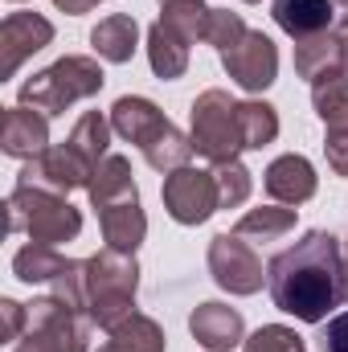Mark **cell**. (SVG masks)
Listing matches in <instances>:
<instances>
[{
	"label": "cell",
	"mask_w": 348,
	"mask_h": 352,
	"mask_svg": "<svg viewBox=\"0 0 348 352\" xmlns=\"http://www.w3.org/2000/svg\"><path fill=\"white\" fill-rule=\"evenodd\" d=\"M266 287L279 311L324 324L328 311L345 299V254L328 230H307L295 246L274 254L266 266Z\"/></svg>",
	"instance_id": "6da1fadb"
},
{
	"label": "cell",
	"mask_w": 348,
	"mask_h": 352,
	"mask_svg": "<svg viewBox=\"0 0 348 352\" xmlns=\"http://www.w3.org/2000/svg\"><path fill=\"white\" fill-rule=\"evenodd\" d=\"M83 291H87V316L94 328L111 332L127 316H135V291H140V263L123 250H98L83 263Z\"/></svg>",
	"instance_id": "7a4b0ae2"
},
{
	"label": "cell",
	"mask_w": 348,
	"mask_h": 352,
	"mask_svg": "<svg viewBox=\"0 0 348 352\" xmlns=\"http://www.w3.org/2000/svg\"><path fill=\"white\" fill-rule=\"evenodd\" d=\"M8 234H25L37 246H62L83 234V213L66 201V192L41 184H17L4 197Z\"/></svg>",
	"instance_id": "3957f363"
},
{
	"label": "cell",
	"mask_w": 348,
	"mask_h": 352,
	"mask_svg": "<svg viewBox=\"0 0 348 352\" xmlns=\"http://www.w3.org/2000/svg\"><path fill=\"white\" fill-rule=\"evenodd\" d=\"M107 82V74H102V66L94 62V58H83V54H66V58H58L54 66H45V70H37L25 87H21V107H33V111H41V115H66L74 102H83V98H94L98 90Z\"/></svg>",
	"instance_id": "277c9868"
},
{
	"label": "cell",
	"mask_w": 348,
	"mask_h": 352,
	"mask_svg": "<svg viewBox=\"0 0 348 352\" xmlns=\"http://www.w3.org/2000/svg\"><path fill=\"white\" fill-rule=\"evenodd\" d=\"M193 148L197 156H205L209 164H226L238 160L246 152V131H242V111L238 98H230L226 90H201L193 98Z\"/></svg>",
	"instance_id": "5b68a950"
},
{
	"label": "cell",
	"mask_w": 348,
	"mask_h": 352,
	"mask_svg": "<svg viewBox=\"0 0 348 352\" xmlns=\"http://www.w3.org/2000/svg\"><path fill=\"white\" fill-rule=\"evenodd\" d=\"M90 332H94V320L83 307L58 295H45L29 307V324L17 344H25L29 352H87Z\"/></svg>",
	"instance_id": "8992f818"
},
{
	"label": "cell",
	"mask_w": 348,
	"mask_h": 352,
	"mask_svg": "<svg viewBox=\"0 0 348 352\" xmlns=\"http://www.w3.org/2000/svg\"><path fill=\"white\" fill-rule=\"evenodd\" d=\"M12 274L29 287H50V295L74 303L87 311V291H83V263L58 254V246H37L29 242L25 250L12 254Z\"/></svg>",
	"instance_id": "52a82bcc"
},
{
	"label": "cell",
	"mask_w": 348,
	"mask_h": 352,
	"mask_svg": "<svg viewBox=\"0 0 348 352\" xmlns=\"http://www.w3.org/2000/svg\"><path fill=\"white\" fill-rule=\"evenodd\" d=\"M160 197H164L168 217L180 221V226H201V221H209V217L221 209V192H217L213 168H209V173H205V168H188V164L176 168V173L164 176Z\"/></svg>",
	"instance_id": "ba28073f"
},
{
	"label": "cell",
	"mask_w": 348,
	"mask_h": 352,
	"mask_svg": "<svg viewBox=\"0 0 348 352\" xmlns=\"http://www.w3.org/2000/svg\"><path fill=\"white\" fill-rule=\"evenodd\" d=\"M94 168H98V164L87 160V156L66 140V144H50L37 160H25L17 184H41V188H54V192H70V188H90Z\"/></svg>",
	"instance_id": "9c48e42d"
},
{
	"label": "cell",
	"mask_w": 348,
	"mask_h": 352,
	"mask_svg": "<svg viewBox=\"0 0 348 352\" xmlns=\"http://www.w3.org/2000/svg\"><path fill=\"white\" fill-rule=\"evenodd\" d=\"M209 274L230 295H254V291H262V278H266L254 246L242 242L238 234H217L209 242Z\"/></svg>",
	"instance_id": "30bf717a"
},
{
	"label": "cell",
	"mask_w": 348,
	"mask_h": 352,
	"mask_svg": "<svg viewBox=\"0 0 348 352\" xmlns=\"http://www.w3.org/2000/svg\"><path fill=\"white\" fill-rule=\"evenodd\" d=\"M221 66L242 90L262 94L279 78V50H274V41L262 29H246V37L221 54Z\"/></svg>",
	"instance_id": "8fae6325"
},
{
	"label": "cell",
	"mask_w": 348,
	"mask_h": 352,
	"mask_svg": "<svg viewBox=\"0 0 348 352\" xmlns=\"http://www.w3.org/2000/svg\"><path fill=\"white\" fill-rule=\"evenodd\" d=\"M54 41V25L41 12H8L0 25V78H17L25 58L41 54Z\"/></svg>",
	"instance_id": "7c38bea8"
},
{
	"label": "cell",
	"mask_w": 348,
	"mask_h": 352,
	"mask_svg": "<svg viewBox=\"0 0 348 352\" xmlns=\"http://www.w3.org/2000/svg\"><path fill=\"white\" fill-rule=\"evenodd\" d=\"M111 127H115L127 144H135V148L144 152V148H152V144L173 127V119H168L152 98L123 94V98H115V107H111Z\"/></svg>",
	"instance_id": "4fadbf2b"
},
{
	"label": "cell",
	"mask_w": 348,
	"mask_h": 352,
	"mask_svg": "<svg viewBox=\"0 0 348 352\" xmlns=\"http://www.w3.org/2000/svg\"><path fill=\"white\" fill-rule=\"evenodd\" d=\"M50 148V115L33 107H8L0 119V152L12 160H37Z\"/></svg>",
	"instance_id": "5bb4252c"
},
{
	"label": "cell",
	"mask_w": 348,
	"mask_h": 352,
	"mask_svg": "<svg viewBox=\"0 0 348 352\" xmlns=\"http://www.w3.org/2000/svg\"><path fill=\"white\" fill-rule=\"evenodd\" d=\"M188 332H193V340H197L205 352H230V349H238V344L246 340L242 311H234V307H226V303H217V299L193 307Z\"/></svg>",
	"instance_id": "9a60e30c"
},
{
	"label": "cell",
	"mask_w": 348,
	"mask_h": 352,
	"mask_svg": "<svg viewBox=\"0 0 348 352\" xmlns=\"http://www.w3.org/2000/svg\"><path fill=\"white\" fill-rule=\"evenodd\" d=\"M262 188H266V197L279 201V205H303V201L316 197L320 176H316V168H312L307 156L287 152V156L270 160V168L262 173Z\"/></svg>",
	"instance_id": "2e32d148"
},
{
	"label": "cell",
	"mask_w": 348,
	"mask_h": 352,
	"mask_svg": "<svg viewBox=\"0 0 348 352\" xmlns=\"http://www.w3.org/2000/svg\"><path fill=\"white\" fill-rule=\"evenodd\" d=\"M98 226H102V242L111 250L135 254L148 234V213H144L140 197H131V201H115V205L98 209Z\"/></svg>",
	"instance_id": "e0dca14e"
},
{
	"label": "cell",
	"mask_w": 348,
	"mask_h": 352,
	"mask_svg": "<svg viewBox=\"0 0 348 352\" xmlns=\"http://www.w3.org/2000/svg\"><path fill=\"white\" fill-rule=\"evenodd\" d=\"M270 16L287 37L307 41L332 29V0H274Z\"/></svg>",
	"instance_id": "ac0fdd59"
},
{
	"label": "cell",
	"mask_w": 348,
	"mask_h": 352,
	"mask_svg": "<svg viewBox=\"0 0 348 352\" xmlns=\"http://www.w3.org/2000/svg\"><path fill=\"white\" fill-rule=\"evenodd\" d=\"M90 45L102 62L123 66V62H131V54L140 45V21L131 12H111L90 29Z\"/></svg>",
	"instance_id": "d6986e66"
},
{
	"label": "cell",
	"mask_w": 348,
	"mask_h": 352,
	"mask_svg": "<svg viewBox=\"0 0 348 352\" xmlns=\"http://www.w3.org/2000/svg\"><path fill=\"white\" fill-rule=\"evenodd\" d=\"M188 45L193 41H184L173 25H164V21H156L148 29V62H152V74L160 82H173V78H180L188 70Z\"/></svg>",
	"instance_id": "ffe728a7"
},
{
	"label": "cell",
	"mask_w": 348,
	"mask_h": 352,
	"mask_svg": "<svg viewBox=\"0 0 348 352\" xmlns=\"http://www.w3.org/2000/svg\"><path fill=\"white\" fill-rule=\"evenodd\" d=\"M168 349V336L164 328L152 320V316H127L123 324H115L107 332V340L98 344V352H164Z\"/></svg>",
	"instance_id": "44dd1931"
},
{
	"label": "cell",
	"mask_w": 348,
	"mask_h": 352,
	"mask_svg": "<svg viewBox=\"0 0 348 352\" xmlns=\"http://www.w3.org/2000/svg\"><path fill=\"white\" fill-rule=\"evenodd\" d=\"M345 70V50H340V37L336 29L320 33V37H307V41H295V74L316 82L324 74H336Z\"/></svg>",
	"instance_id": "7402d4cb"
},
{
	"label": "cell",
	"mask_w": 348,
	"mask_h": 352,
	"mask_svg": "<svg viewBox=\"0 0 348 352\" xmlns=\"http://www.w3.org/2000/svg\"><path fill=\"white\" fill-rule=\"evenodd\" d=\"M90 205L94 209H107L115 201H131L140 197L135 180H131V160L127 156H107L98 168H94V180H90Z\"/></svg>",
	"instance_id": "603a6c76"
},
{
	"label": "cell",
	"mask_w": 348,
	"mask_h": 352,
	"mask_svg": "<svg viewBox=\"0 0 348 352\" xmlns=\"http://www.w3.org/2000/svg\"><path fill=\"white\" fill-rule=\"evenodd\" d=\"M295 230V209H283V205H259V209H246L234 226L238 238H254V242H279L283 234Z\"/></svg>",
	"instance_id": "cb8c5ba5"
},
{
	"label": "cell",
	"mask_w": 348,
	"mask_h": 352,
	"mask_svg": "<svg viewBox=\"0 0 348 352\" xmlns=\"http://www.w3.org/2000/svg\"><path fill=\"white\" fill-rule=\"evenodd\" d=\"M193 152H197V148H193V135H184V131L173 123L152 148H144V160H148L156 173L168 176V173H176V168H184V164L193 160Z\"/></svg>",
	"instance_id": "d4e9b609"
},
{
	"label": "cell",
	"mask_w": 348,
	"mask_h": 352,
	"mask_svg": "<svg viewBox=\"0 0 348 352\" xmlns=\"http://www.w3.org/2000/svg\"><path fill=\"white\" fill-rule=\"evenodd\" d=\"M312 107L324 123H336L348 115V70H336V74H324L312 82Z\"/></svg>",
	"instance_id": "484cf974"
},
{
	"label": "cell",
	"mask_w": 348,
	"mask_h": 352,
	"mask_svg": "<svg viewBox=\"0 0 348 352\" xmlns=\"http://www.w3.org/2000/svg\"><path fill=\"white\" fill-rule=\"evenodd\" d=\"M111 119L107 115H98V111H87L78 123H74V131H70V144L87 156V160H94V164H102L107 160V144H111Z\"/></svg>",
	"instance_id": "4316f807"
},
{
	"label": "cell",
	"mask_w": 348,
	"mask_h": 352,
	"mask_svg": "<svg viewBox=\"0 0 348 352\" xmlns=\"http://www.w3.org/2000/svg\"><path fill=\"white\" fill-rule=\"evenodd\" d=\"M238 111H242L246 148H266V144H274V135H279V111H274L270 102L246 98V102H238Z\"/></svg>",
	"instance_id": "83f0119b"
},
{
	"label": "cell",
	"mask_w": 348,
	"mask_h": 352,
	"mask_svg": "<svg viewBox=\"0 0 348 352\" xmlns=\"http://www.w3.org/2000/svg\"><path fill=\"white\" fill-rule=\"evenodd\" d=\"M213 176H217V192H221V209H238L250 201V168L242 160H226V164H213Z\"/></svg>",
	"instance_id": "f1b7e54d"
},
{
	"label": "cell",
	"mask_w": 348,
	"mask_h": 352,
	"mask_svg": "<svg viewBox=\"0 0 348 352\" xmlns=\"http://www.w3.org/2000/svg\"><path fill=\"white\" fill-rule=\"evenodd\" d=\"M242 352H307L303 336L295 328H283V324H262L254 336L242 340Z\"/></svg>",
	"instance_id": "f546056e"
},
{
	"label": "cell",
	"mask_w": 348,
	"mask_h": 352,
	"mask_svg": "<svg viewBox=\"0 0 348 352\" xmlns=\"http://www.w3.org/2000/svg\"><path fill=\"white\" fill-rule=\"evenodd\" d=\"M242 37H246V21H242V12H230V8H213V12H209L205 41H209L217 54H226V50L238 45Z\"/></svg>",
	"instance_id": "4dcf8cb0"
},
{
	"label": "cell",
	"mask_w": 348,
	"mask_h": 352,
	"mask_svg": "<svg viewBox=\"0 0 348 352\" xmlns=\"http://www.w3.org/2000/svg\"><path fill=\"white\" fill-rule=\"evenodd\" d=\"M324 152H328V168L336 176H348V115L336 123H324Z\"/></svg>",
	"instance_id": "1f68e13d"
},
{
	"label": "cell",
	"mask_w": 348,
	"mask_h": 352,
	"mask_svg": "<svg viewBox=\"0 0 348 352\" xmlns=\"http://www.w3.org/2000/svg\"><path fill=\"white\" fill-rule=\"evenodd\" d=\"M0 320H4L0 340H21L25 336V324H29V307L17 303V299H0Z\"/></svg>",
	"instance_id": "d6a6232c"
},
{
	"label": "cell",
	"mask_w": 348,
	"mask_h": 352,
	"mask_svg": "<svg viewBox=\"0 0 348 352\" xmlns=\"http://www.w3.org/2000/svg\"><path fill=\"white\" fill-rule=\"evenodd\" d=\"M320 349L324 352H348V311L332 316L320 332Z\"/></svg>",
	"instance_id": "836d02e7"
},
{
	"label": "cell",
	"mask_w": 348,
	"mask_h": 352,
	"mask_svg": "<svg viewBox=\"0 0 348 352\" xmlns=\"http://www.w3.org/2000/svg\"><path fill=\"white\" fill-rule=\"evenodd\" d=\"M94 4H102V0H54V8H58V12H70V16H83Z\"/></svg>",
	"instance_id": "e575fe53"
},
{
	"label": "cell",
	"mask_w": 348,
	"mask_h": 352,
	"mask_svg": "<svg viewBox=\"0 0 348 352\" xmlns=\"http://www.w3.org/2000/svg\"><path fill=\"white\" fill-rule=\"evenodd\" d=\"M336 37H340V50H345V70H348V16L336 25Z\"/></svg>",
	"instance_id": "d590c367"
},
{
	"label": "cell",
	"mask_w": 348,
	"mask_h": 352,
	"mask_svg": "<svg viewBox=\"0 0 348 352\" xmlns=\"http://www.w3.org/2000/svg\"><path fill=\"white\" fill-rule=\"evenodd\" d=\"M345 299H348V250H345Z\"/></svg>",
	"instance_id": "8d00e7d4"
},
{
	"label": "cell",
	"mask_w": 348,
	"mask_h": 352,
	"mask_svg": "<svg viewBox=\"0 0 348 352\" xmlns=\"http://www.w3.org/2000/svg\"><path fill=\"white\" fill-rule=\"evenodd\" d=\"M12 352H29V349H25V344H17V349H12Z\"/></svg>",
	"instance_id": "74e56055"
},
{
	"label": "cell",
	"mask_w": 348,
	"mask_h": 352,
	"mask_svg": "<svg viewBox=\"0 0 348 352\" xmlns=\"http://www.w3.org/2000/svg\"><path fill=\"white\" fill-rule=\"evenodd\" d=\"M332 4H348V0H332Z\"/></svg>",
	"instance_id": "f35d334b"
},
{
	"label": "cell",
	"mask_w": 348,
	"mask_h": 352,
	"mask_svg": "<svg viewBox=\"0 0 348 352\" xmlns=\"http://www.w3.org/2000/svg\"><path fill=\"white\" fill-rule=\"evenodd\" d=\"M160 4H173V0H160Z\"/></svg>",
	"instance_id": "ab89813d"
},
{
	"label": "cell",
	"mask_w": 348,
	"mask_h": 352,
	"mask_svg": "<svg viewBox=\"0 0 348 352\" xmlns=\"http://www.w3.org/2000/svg\"><path fill=\"white\" fill-rule=\"evenodd\" d=\"M246 4H259V0H246Z\"/></svg>",
	"instance_id": "60d3db41"
},
{
	"label": "cell",
	"mask_w": 348,
	"mask_h": 352,
	"mask_svg": "<svg viewBox=\"0 0 348 352\" xmlns=\"http://www.w3.org/2000/svg\"><path fill=\"white\" fill-rule=\"evenodd\" d=\"M12 4H21V0H12Z\"/></svg>",
	"instance_id": "b9f144b4"
}]
</instances>
